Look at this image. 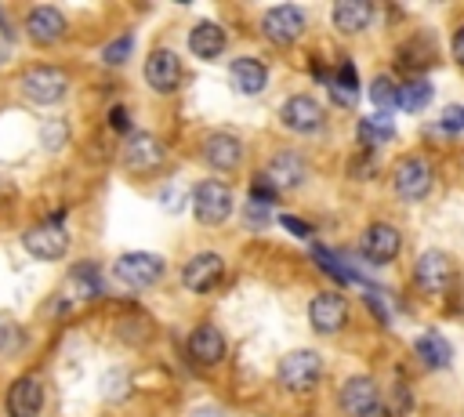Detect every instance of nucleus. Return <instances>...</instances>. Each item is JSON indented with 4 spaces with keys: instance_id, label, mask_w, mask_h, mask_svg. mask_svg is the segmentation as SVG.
<instances>
[{
    "instance_id": "20",
    "label": "nucleus",
    "mask_w": 464,
    "mask_h": 417,
    "mask_svg": "<svg viewBox=\"0 0 464 417\" xmlns=\"http://www.w3.org/2000/svg\"><path fill=\"white\" fill-rule=\"evenodd\" d=\"M341 410L348 413V417H362L366 410H373L377 402H381V392H377V384H373V377H366V373H355V377H348L344 384H341Z\"/></svg>"
},
{
    "instance_id": "32",
    "label": "nucleus",
    "mask_w": 464,
    "mask_h": 417,
    "mask_svg": "<svg viewBox=\"0 0 464 417\" xmlns=\"http://www.w3.org/2000/svg\"><path fill=\"white\" fill-rule=\"evenodd\" d=\"M65 134H69V127H65V120H58V116L44 120V127H40V141H44L51 152L65 145Z\"/></svg>"
},
{
    "instance_id": "29",
    "label": "nucleus",
    "mask_w": 464,
    "mask_h": 417,
    "mask_svg": "<svg viewBox=\"0 0 464 417\" xmlns=\"http://www.w3.org/2000/svg\"><path fill=\"white\" fill-rule=\"evenodd\" d=\"M370 102L381 109V112H388V109H395L399 105V83L388 76V73H381V76H373L370 80Z\"/></svg>"
},
{
    "instance_id": "33",
    "label": "nucleus",
    "mask_w": 464,
    "mask_h": 417,
    "mask_svg": "<svg viewBox=\"0 0 464 417\" xmlns=\"http://www.w3.org/2000/svg\"><path fill=\"white\" fill-rule=\"evenodd\" d=\"M276 189H272V181L265 178V174H257L254 181H250V203H257V207H268V203H276Z\"/></svg>"
},
{
    "instance_id": "22",
    "label": "nucleus",
    "mask_w": 464,
    "mask_h": 417,
    "mask_svg": "<svg viewBox=\"0 0 464 417\" xmlns=\"http://www.w3.org/2000/svg\"><path fill=\"white\" fill-rule=\"evenodd\" d=\"M330 22H334L337 33L355 36V33H362L373 22V4L370 0H337L330 7Z\"/></svg>"
},
{
    "instance_id": "7",
    "label": "nucleus",
    "mask_w": 464,
    "mask_h": 417,
    "mask_svg": "<svg viewBox=\"0 0 464 417\" xmlns=\"http://www.w3.org/2000/svg\"><path fill=\"white\" fill-rule=\"evenodd\" d=\"M304 25H308V18H304V11L297 4H279V7H268L261 15V33L276 47H290L294 40H301Z\"/></svg>"
},
{
    "instance_id": "34",
    "label": "nucleus",
    "mask_w": 464,
    "mask_h": 417,
    "mask_svg": "<svg viewBox=\"0 0 464 417\" xmlns=\"http://www.w3.org/2000/svg\"><path fill=\"white\" fill-rule=\"evenodd\" d=\"M439 131H446V134L464 131V105H446L439 116Z\"/></svg>"
},
{
    "instance_id": "27",
    "label": "nucleus",
    "mask_w": 464,
    "mask_h": 417,
    "mask_svg": "<svg viewBox=\"0 0 464 417\" xmlns=\"http://www.w3.org/2000/svg\"><path fill=\"white\" fill-rule=\"evenodd\" d=\"M355 134H359V141H362L366 149H377L381 141H388V138L395 134V123H392L388 112H373V116H362V120H359Z\"/></svg>"
},
{
    "instance_id": "10",
    "label": "nucleus",
    "mask_w": 464,
    "mask_h": 417,
    "mask_svg": "<svg viewBox=\"0 0 464 417\" xmlns=\"http://www.w3.org/2000/svg\"><path fill=\"white\" fill-rule=\"evenodd\" d=\"M163 141L156 138V134H149V131H130L127 138H123V167L130 170V174H149V170H156L160 163H163Z\"/></svg>"
},
{
    "instance_id": "21",
    "label": "nucleus",
    "mask_w": 464,
    "mask_h": 417,
    "mask_svg": "<svg viewBox=\"0 0 464 417\" xmlns=\"http://www.w3.org/2000/svg\"><path fill=\"white\" fill-rule=\"evenodd\" d=\"M228 83H232L236 94H243V98H257V94L268 87V69H265L257 58L243 54V58H236V62L228 65Z\"/></svg>"
},
{
    "instance_id": "14",
    "label": "nucleus",
    "mask_w": 464,
    "mask_h": 417,
    "mask_svg": "<svg viewBox=\"0 0 464 417\" xmlns=\"http://www.w3.org/2000/svg\"><path fill=\"white\" fill-rule=\"evenodd\" d=\"M308 323L315 334H337L348 326V301L337 290H323L308 305Z\"/></svg>"
},
{
    "instance_id": "3",
    "label": "nucleus",
    "mask_w": 464,
    "mask_h": 417,
    "mask_svg": "<svg viewBox=\"0 0 464 417\" xmlns=\"http://www.w3.org/2000/svg\"><path fill=\"white\" fill-rule=\"evenodd\" d=\"M18 87H22V94H25L29 102H36V105H54V102L65 98L69 76H65V69H58V65H29V69L18 76Z\"/></svg>"
},
{
    "instance_id": "40",
    "label": "nucleus",
    "mask_w": 464,
    "mask_h": 417,
    "mask_svg": "<svg viewBox=\"0 0 464 417\" xmlns=\"http://www.w3.org/2000/svg\"><path fill=\"white\" fill-rule=\"evenodd\" d=\"M192 417H225L221 410H199V413H192Z\"/></svg>"
},
{
    "instance_id": "28",
    "label": "nucleus",
    "mask_w": 464,
    "mask_h": 417,
    "mask_svg": "<svg viewBox=\"0 0 464 417\" xmlns=\"http://www.w3.org/2000/svg\"><path fill=\"white\" fill-rule=\"evenodd\" d=\"M431 94H435V87L420 76V80H410V83L399 87V105H402L406 112H420V109H428Z\"/></svg>"
},
{
    "instance_id": "39",
    "label": "nucleus",
    "mask_w": 464,
    "mask_h": 417,
    "mask_svg": "<svg viewBox=\"0 0 464 417\" xmlns=\"http://www.w3.org/2000/svg\"><path fill=\"white\" fill-rule=\"evenodd\" d=\"M453 58H457V65L464 69V22H460L457 33H453Z\"/></svg>"
},
{
    "instance_id": "6",
    "label": "nucleus",
    "mask_w": 464,
    "mask_h": 417,
    "mask_svg": "<svg viewBox=\"0 0 464 417\" xmlns=\"http://www.w3.org/2000/svg\"><path fill=\"white\" fill-rule=\"evenodd\" d=\"M163 257L160 254H149V250H130V254H120L116 265H112V276L130 286V290H145L152 286L160 276H163Z\"/></svg>"
},
{
    "instance_id": "5",
    "label": "nucleus",
    "mask_w": 464,
    "mask_h": 417,
    "mask_svg": "<svg viewBox=\"0 0 464 417\" xmlns=\"http://www.w3.org/2000/svg\"><path fill=\"white\" fill-rule=\"evenodd\" d=\"M22 247L36 261H58L69 250V232H65L62 218H47V221H40V225H33V228L22 232Z\"/></svg>"
},
{
    "instance_id": "9",
    "label": "nucleus",
    "mask_w": 464,
    "mask_h": 417,
    "mask_svg": "<svg viewBox=\"0 0 464 417\" xmlns=\"http://www.w3.org/2000/svg\"><path fill=\"white\" fill-rule=\"evenodd\" d=\"M279 123L294 134H315L326 123V109L312 94H290L279 109Z\"/></svg>"
},
{
    "instance_id": "35",
    "label": "nucleus",
    "mask_w": 464,
    "mask_h": 417,
    "mask_svg": "<svg viewBox=\"0 0 464 417\" xmlns=\"http://www.w3.org/2000/svg\"><path fill=\"white\" fill-rule=\"evenodd\" d=\"M18 341H22V330H18L7 315H0V355L14 352V348H18Z\"/></svg>"
},
{
    "instance_id": "2",
    "label": "nucleus",
    "mask_w": 464,
    "mask_h": 417,
    "mask_svg": "<svg viewBox=\"0 0 464 417\" xmlns=\"http://www.w3.org/2000/svg\"><path fill=\"white\" fill-rule=\"evenodd\" d=\"M232 207H236V196H232L228 181L203 178L192 189V214L199 225H225L232 218Z\"/></svg>"
},
{
    "instance_id": "30",
    "label": "nucleus",
    "mask_w": 464,
    "mask_h": 417,
    "mask_svg": "<svg viewBox=\"0 0 464 417\" xmlns=\"http://www.w3.org/2000/svg\"><path fill=\"white\" fill-rule=\"evenodd\" d=\"M130 51H134V36L123 33V36H116L112 44L102 47V62H105V65H123V62L130 58Z\"/></svg>"
},
{
    "instance_id": "26",
    "label": "nucleus",
    "mask_w": 464,
    "mask_h": 417,
    "mask_svg": "<svg viewBox=\"0 0 464 417\" xmlns=\"http://www.w3.org/2000/svg\"><path fill=\"white\" fill-rule=\"evenodd\" d=\"M330 98H334L341 109L355 105V98H359V80H355V65H352V62H341V65H337V73H334V80H330Z\"/></svg>"
},
{
    "instance_id": "31",
    "label": "nucleus",
    "mask_w": 464,
    "mask_h": 417,
    "mask_svg": "<svg viewBox=\"0 0 464 417\" xmlns=\"http://www.w3.org/2000/svg\"><path fill=\"white\" fill-rule=\"evenodd\" d=\"M312 257H315V261H319V268H323L326 276H334L337 283H348V279H352V272H348V268H344V265H341L326 247H312Z\"/></svg>"
},
{
    "instance_id": "23",
    "label": "nucleus",
    "mask_w": 464,
    "mask_h": 417,
    "mask_svg": "<svg viewBox=\"0 0 464 417\" xmlns=\"http://www.w3.org/2000/svg\"><path fill=\"white\" fill-rule=\"evenodd\" d=\"M65 286H69V297L94 301V297L105 294V276H102V268L94 261H76L69 268V276H65Z\"/></svg>"
},
{
    "instance_id": "24",
    "label": "nucleus",
    "mask_w": 464,
    "mask_h": 417,
    "mask_svg": "<svg viewBox=\"0 0 464 417\" xmlns=\"http://www.w3.org/2000/svg\"><path fill=\"white\" fill-rule=\"evenodd\" d=\"M225 44H228V36H225V29L218 22H196L188 29V51L199 62H218V54L225 51Z\"/></svg>"
},
{
    "instance_id": "12",
    "label": "nucleus",
    "mask_w": 464,
    "mask_h": 417,
    "mask_svg": "<svg viewBox=\"0 0 464 417\" xmlns=\"http://www.w3.org/2000/svg\"><path fill=\"white\" fill-rule=\"evenodd\" d=\"M141 76H145V83H149L156 94H174V91L181 87V58H178L174 51H167V47H156V51L145 58Z\"/></svg>"
},
{
    "instance_id": "8",
    "label": "nucleus",
    "mask_w": 464,
    "mask_h": 417,
    "mask_svg": "<svg viewBox=\"0 0 464 417\" xmlns=\"http://www.w3.org/2000/svg\"><path fill=\"white\" fill-rule=\"evenodd\" d=\"M413 279H417V286L424 290V294H446L450 286H453V279H457V265H453V257L446 254V250H424L420 257H417V265H413Z\"/></svg>"
},
{
    "instance_id": "11",
    "label": "nucleus",
    "mask_w": 464,
    "mask_h": 417,
    "mask_svg": "<svg viewBox=\"0 0 464 417\" xmlns=\"http://www.w3.org/2000/svg\"><path fill=\"white\" fill-rule=\"evenodd\" d=\"M359 250H362V257H366L370 265H388V261H395L399 250H402V232H399L395 225H388V221H373V225L362 228Z\"/></svg>"
},
{
    "instance_id": "1",
    "label": "nucleus",
    "mask_w": 464,
    "mask_h": 417,
    "mask_svg": "<svg viewBox=\"0 0 464 417\" xmlns=\"http://www.w3.org/2000/svg\"><path fill=\"white\" fill-rule=\"evenodd\" d=\"M279 388H286L290 395H304L323 381V359L312 348H294L279 359Z\"/></svg>"
},
{
    "instance_id": "13",
    "label": "nucleus",
    "mask_w": 464,
    "mask_h": 417,
    "mask_svg": "<svg viewBox=\"0 0 464 417\" xmlns=\"http://www.w3.org/2000/svg\"><path fill=\"white\" fill-rule=\"evenodd\" d=\"M221 279H225V257L214 254V250H203V254L188 257L185 268H181V283L192 294H210Z\"/></svg>"
},
{
    "instance_id": "38",
    "label": "nucleus",
    "mask_w": 464,
    "mask_h": 417,
    "mask_svg": "<svg viewBox=\"0 0 464 417\" xmlns=\"http://www.w3.org/2000/svg\"><path fill=\"white\" fill-rule=\"evenodd\" d=\"M160 199H163V207H167V210H181V189H178V185L163 189V192H160Z\"/></svg>"
},
{
    "instance_id": "4",
    "label": "nucleus",
    "mask_w": 464,
    "mask_h": 417,
    "mask_svg": "<svg viewBox=\"0 0 464 417\" xmlns=\"http://www.w3.org/2000/svg\"><path fill=\"white\" fill-rule=\"evenodd\" d=\"M431 163L424 156H402L395 167H392V185H395V196L406 199V203H420L428 192H431Z\"/></svg>"
},
{
    "instance_id": "15",
    "label": "nucleus",
    "mask_w": 464,
    "mask_h": 417,
    "mask_svg": "<svg viewBox=\"0 0 464 417\" xmlns=\"http://www.w3.org/2000/svg\"><path fill=\"white\" fill-rule=\"evenodd\" d=\"M65 15L54 7V4H36L29 15H25V36L36 44V47H51L65 36Z\"/></svg>"
},
{
    "instance_id": "18",
    "label": "nucleus",
    "mask_w": 464,
    "mask_h": 417,
    "mask_svg": "<svg viewBox=\"0 0 464 417\" xmlns=\"http://www.w3.org/2000/svg\"><path fill=\"white\" fill-rule=\"evenodd\" d=\"M261 174L272 181L276 192H290V189H297V185L308 178V163H304L297 152H276Z\"/></svg>"
},
{
    "instance_id": "16",
    "label": "nucleus",
    "mask_w": 464,
    "mask_h": 417,
    "mask_svg": "<svg viewBox=\"0 0 464 417\" xmlns=\"http://www.w3.org/2000/svg\"><path fill=\"white\" fill-rule=\"evenodd\" d=\"M7 417H36L44 410V381L36 373H22L11 388H7Z\"/></svg>"
},
{
    "instance_id": "25",
    "label": "nucleus",
    "mask_w": 464,
    "mask_h": 417,
    "mask_svg": "<svg viewBox=\"0 0 464 417\" xmlns=\"http://www.w3.org/2000/svg\"><path fill=\"white\" fill-rule=\"evenodd\" d=\"M413 352H417V359H420L428 370H442V366L453 363V348H450V341H446L442 334H435V330L420 334V337L413 341Z\"/></svg>"
},
{
    "instance_id": "17",
    "label": "nucleus",
    "mask_w": 464,
    "mask_h": 417,
    "mask_svg": "<svg viewBox=\"0 0 464 417\" xmlns=\"http://www.w3.org/2000/svg\"><path fill=\"white\" fill-rule=\"evenodd\" d=\"M239 160H243V141H239L236 134L218 131V134H207V138H203V163H207L210 170L228 174V170L239 167Z\"/></svg>"
},
{
    "instance_id": "36",
    "label": "nucleus",
    "mask_w": 464,
    "mask_h": 417,
    "mask_svg": "<svg viewBox=\"0 0 464 417\" xmlns=\"http://www.w3.org/2000/svg\"><path fill=\"white\" fill-rule=\"evenodd\" d=\"M279 225H283V228H290L297 239H308V236H312V225H308V221H301V218H294V214H283V218H279Z\"/></svg>"
},
{
    "instance_id": "19",
    "label": "nucleus",
    "mask_w": 464,
    "mask_h": 417,
    "mask_svg": "<svg viewBox=\"0 0 464 417\" xmlns=\"http://www.w3.org/2000/svg\"><path fill=\"white\" fill-rule=\"evenodd\" d=\"M185 348H188V355H192L199 366H218V363L225 359V334H221L214 323H199V326L188 334Z\"/></svg>"
},
{
    "instance_id": "37",
    "label": "nucleus",
    "mask_w": 464,
    "mask_h": 417,
    "mask_svg": "<svg viewBox=\"0 0 464 417\" xmlns=\"http://www.w3.org/2000/svg\"><path fill=\"white\" fill-rule=\"evenodd\" d=\"M109 123H112V131L130 134V120H127V109H123V105H112V109H109Z\"/></svg>"
}]
</instances>
